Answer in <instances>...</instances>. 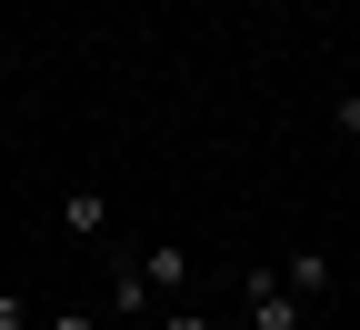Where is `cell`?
Wrapping results in <instances>:
<instances>
[{
  "label": "cell",
  "instance_id": "9",
  "mask_svg": "<svg viewBox=\"0 0 360 330\" xmlns=\"http://www.w3.org/2000/svg\"><path fill=\"white\" fill-rule=\"evenodd\" d=\"M40 330H101V310H51Z\"/></svg>",
  "mask_w": 360,
  "mask_h": 330
},
{
  "label": "cell",
  "instance_id": "1",
  "mask_svg": "<svg viewBox=\"0 0 360 330\" xmlns=\"http://www.w3.org/2000/svg\"><path fill=\"white\" fill-rule=\"evenodd\" d=\"M240 330H310V300L260 260V270H240Z\"/></svg>",
  "mask_w": 360,
  "mask_h": 330
},
{
  "label": "cell",
  "instance_id": "2",
  "mask_svg": "<svg viewBox=\"0 0 360 330\" xmlns=\"http://www.w3.org/2000/svg\"><path fill=\"white\" fill-rule=\"evenodd\" d=\"M150 310H160V291H150L141 250H120V270H110V320H150Z\"/></svg>",
  "mask_w": 360,
  "mask_h": 330
},
{
  "label": "cell",
  "instance_id": "7",
  "mask_svg": "<svg viewBox=\"0 0 360 330\" xmlns=\"http://www.w3.org/2000/svg\"><path fill=\"white\" fill-rule=\"evenodd\" d=\"M330 130H340V140H360V90H340V101H330Z\"/></svg>",
  "mask_w": 360,
  "mask_h": 330
},
{
  "label": "cell",
  "instance_id": "10",
  "mask_svg": "<svg viewBox=\"0 0 360 330\" xmlns=\"http://www.w3.org/2000/svg\"><path fill=\"white\" fill-rule=\"evenodd\" d=\"M0 151H11V110H0Z\"/></svg>",
  "mask_w": 360,
  "mask_h": 330
},
{
  "label": "cell",
  "instance_id": "3",
  "mask_svg": "<svg viewBox=\"0 0 360 330\" xmlns=\"http://www.w3.org/2000/svg\"><path fill=\"white\" fill-rule=\"evenodd\" d=\"M60 230H70V241H110V201L90 191V180H80V191H60Z\"/></svg>",
  "mask_w": 360,
  "mask_h": 330
},
{
  "label": "cell",
  "instance_id": "6",
  "mask_svg": "<svg viewBox=\"0 0 360 330\" xmlns=\"http://www.w3.org/2000/svg\"><path fill=\"white\" fill-rule=\"evenodd\" d=\"M150 330H231V320H200V310H180V300H170V310H160Z\"/></svg>",
  "mask_w": 360,
  "mask_h": 330
},
{
  "label": "cell",
  "instance_id": "5",
  "mask_svg": "<svg viewBox=\"0 0 360 330\" xmlns=\"http://www.w3.org/2000/svg\"><path fill=\"white\" fill-rule=\"evenodd\" d=\"M141 270H150V291H160V300L191 291V250H180V241H141Z\"/></svg>",
  "mask_w": 360,
  "mask_h": 330
},
{
  "label": "cell",
  "instance_id": "4",
  "mask_svg": "<svg viewBox=\"0 0 360 330\" xmlns=\"http://www.w3.org/2000/svg\"><path fill=\"white\" fill-rule=\"evenodd\" d=\"M270 270H281V280H290V291H300V300H321V291H330V280H340V260H330V250H281V260H270Z\"/></svg>",
  "mask_w": 360,
  "mask_h": 330
},
{
  "label": "cell",
  "instance_id": "8",
  "mask_svg": "<svg viewBox=\"0 0 360 330\" xmlns=\"http://www.w3.org/2000/svg\"><path fill=\"white\" fill-rule=\"evenodd\" d=\"M0 330H30V300L20 291H0Z\"/></svg>",
  "mask_w": 360,
  "mask_h": 330
}]
</instances>
